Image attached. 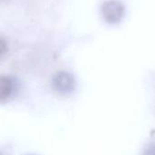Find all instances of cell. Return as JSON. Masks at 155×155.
Masks as SVG:
<instances>
[{
  "instance_id": "cell-2",
  "label": "cell",
  "mask_w": 155,
  "mask_h": 155,
  "mask_svg": "<svg viewBox=\"0 0 155 155\" xmlns=\"http://www.w3.org/2000/svg\"><path fill=\"white\" fill-rule=\"evenodd\" d=\"M75 79L74 75L65 71L57 72L52 78L53 88L61 94H70L75 89Z\"/></svg>"
},
{
  "instance_id": "cell-3",
  "label": "cell",
  "mask_w": 155,
  "mask_h": 155,
  "mask_svg": "<svg viewBox=\"0 0 155 155\" xmlns=\"http://www.w3.org/2000/svg\"><path fill=\"white\" fill-rule=\"evenodd\" d=\"M15 90V83L13 78L9 76L0 77V102L7 101Z\"/></svg>"
},
{
  "instance_id": "cell-1",
  "label": "cell",
  "mask_w": 155,
  "mask_h": 155,
  "mask_svg": "<svg viewBox=\"0 0 155 155\" xmlns=\"http://www.w3.org/2000/svg\"><path fill=\"white\" fill-rule=\"evenodd\" d=\"M101 14L106 23L115 25L124 19L125 7L118 0H107L101 5Z\"/></svg>"
},
{
  "instance_id": "cell-4",
  "label": "cell",
  "mask_w": 155,
  "mask_h": 155,
  "mask_svg": "<svg viewBox=\"0 0 155 155\" xmlns=\"http://www.w3.org/2000/svg\"><path fill=\"white\" fill-rule=\"evenodd\" d=\"M144 155H155V144H153L147 148Z\"/></svg>"
}]
</instances>
